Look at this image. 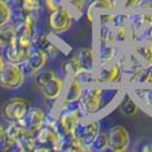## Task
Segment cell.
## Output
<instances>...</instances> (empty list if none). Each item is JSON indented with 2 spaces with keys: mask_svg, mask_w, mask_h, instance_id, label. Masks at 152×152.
I'll list each match as a JSON object with an SVG mask.
<instances>
[{
  "mask_svg": "<svg viewBox=\"0 0 152 152\" xmlns=\"http://www.w3.org/2000/svg\"><path fill=\"white\" fill-rule=\"evenodd\" d=\"M120 89L113 85L94 84L84 87L79 107L84 118H97L112 107L119 97Z\"/></svg>",
  "mask_w": 152,
  "mask_h": 152,
  "instance_id": "cell-1",
  "label": "cell"
},
{
  "mask_svg": "<svg viewBox=\"0 0 152 152\" xmlns=\"http://www.w3.org/2000/svg\"><path fill=\"white\" fill-rule=\"evenodd\" d=\"M55 114L57 115V119L60 121L63 135L73 134L77 124L84 118L79 107V101H76V102L62 101L61 105L58 107Z\"/></svg>",
  "mask_w": 152,
  "mask_h": 152,
  "instance_id": "cell-2",
  "label": "cell"
},
{
  "mask_svg": "<svg viewBox=\"0 0 152 152\" xmlns=\"http://www.w3.org/2000/svg\"><path fill=\"white\" fill-rule=\"evenodd\" d=\"M99 132L101 122L97 120V118H83L77 124L73 135L84 148V151H91V144Z\"/></svg>",
  "mask_w": 152,
  "mask_h": 152,
  "instance_id": "cell-3",
  "label": "cell"
},
{
  "mask_svg": "<svg viewBox=\"0 0 152 152\" xmlns=\"http://www.w3.org/2000/svg\"><path fill=\"white\" fill-rule=\"evenodd\" d=\"M25 70L22 64L6 62L0 73V86L8 91L18 89L24 83Z\"/></svg>",
  "mask_w": 152,
  "mask_h": 152,
  "instance_id": "cell-4",
  "label": "cell"
},
{
  "mask_svg": "<svg viewBox=\"0 0 152 152\" xmlns=\"http://www.w3.org/2000/svg\"><path fill=\"white\" fill-rule=\"evenodd\" d=\"M34 48V42L25 36L16 34L15 41L5 49V58L8 62L23 64Z\"/></svg>",
  "mask_w": 152,
  "mask_h": 152,
  "instance_id": "cell-5",
  "label": "cell"
},
{
  "mask_svg": "<svg viewBox=\"0 0 152 152\" xmlns=\"http://www.w3.org/2000/svg\"><path fill=\"white\" fill-rule=\"evenodd\" d=\"M75 17L65 6H61L50 10L48 16V25L55 34H62L71 28Z\"/></svg>",
  "mask_w": 152,
  "mask_h": 152,
  "instance_id": "cell-6",
  "label": "cell"
},
{
  "mask_svg": "<svg viewBox=\"0 0 152 152\" xmlns=\"http://www.w3.org/2000/svg\"><path fill=\"white\" fill-rule=\"evenodd\" d=\"M61 135L48 125H44L36 133L34 151H57Z\"/></svg>",
  "mask_w": 152,
  "mask_h": 152,
  "instance_id": "cell-7",
  "label": "cell"
},
{
  "mask_svg": "<svg viewBox=\"0 0 152 152\" xmlns=\"http://www.w3.org/2000/svg\"><path fill=\"white\" fill-rule=\"evenodd\" d=\"M107 149L113 152L127 151L130 145L129 132L122 125H114L110 127L107 130Z\"/></svg>",
  "mask_w": 152,
  "mask_h": 152,
  "instance_id": "cell-8",
  "label": "cell"
},
{
  "mask_svg": "<svg viewBox=\"0 0 152 152\" xmlns=\"http://www.w3.org/2000/svg\"><path fill=\"white\" fill-rule=\"evenodd\" d=\"M122 77V68L120 62L114 61L104 65H96L95 78L96 84L114 85L120 81Z\"/></svg>",
  "mask_w": 152,
  "mask_h": 152,
  "instance_id": "cell-9",
  "label": "cell"
},
{
  "mask_svg": "<svg viewBox=\"0 0 152 152\" xmlns=\"http://www.w3.org/2000/svg\"><path fill=\"white\" fill-rule=\"evenodd\" d=\"M30 109L29 102L22 97H12L5 102L2 113L9 122H17L26 114Z\"/></svg>",
  "mask_w": 152,
  "mask_h": 152,
  "instance_id": "cell-10",
  "label": "cell"
},
{
  "mask_svg": "<svg viewBox=\"0 0 152 152\" xmlns=\"http://www.w3.org/2000/svg\"><path fill=\"white\" fill-rule=\"evenodd\" d=\"M47 114L40 107H31L26 114L20 121H17L23 128L31 133H37L46 124Z\"/></svg>",
  "mask_w": 152,
  "mask_h": 152,
  "instance_id": "cell-11",
  "label": "cell"
},
{
  "mask_svg": "<svg viewBox=\"0 0 152 152\" xmlns=\"http://www.w3.org/2000/svg\"><path fill=\"white\" fill-rule=\"evenodd\" d=\"M49 55L48 53H46L45 50L40 49V48H33L32 52L30 53L28 60L23 63V68L25 70V73L29 75H36L37 72H39L40 70L46 66V64L48 63L49 60Z\"/></svg>",
  "mask_w": 152,
  "mask_h": 152,
  "instance_id": "cell-12",
  "label": "cell"
},
{
  "mask_svg": "<svg viewBox=\"0 0 152 152\" xmlns=\"http://www.w3.org/2000/svg\"><path fill=\"white\" fill-rule=\"evenodd\" d=\"M64 88H65L64 81L56 75L52 77L50 79H48L46 83H44L39 87V89L42 94V97L50 102H55L61 99L64 93Z\"/></svg>",
  "mask_w": 152,
  "mask_h": 152,
  "instance_id": "cell-13",
  "label": "cell"
},
{
  "mask_svg": "<svg viewBox=\"0 0 152 152\" xmlns=\"http://www.w3.org/2000/svg\"><path fill=\"white\" fill-rule=\"evenodd\" d=\"M112 10H115L112 0H91L86 7V17L89 23H96L102 13Z\"/></svg>",
  "mask_w": 152,
  "mask_h": 152,
  "instance_id": "cell-14",
  "label": "cell"
},
{
  "mask_svg": "<svg viewBox=\"0 0 152 152\" xmlns=\"http://www.w3.org/2000/svg\"><path fill=\"white\" fill-rule=\"evenodd\" d=\"M77 63L83 71H95L96 69V52L91 47L79 48L73 55Z\"/></svg>",
  "mask_w": 152,
  "mask_h": 152,
  "instance_id": "cell-15",
  "label": "cell"
},
{
  "mask_svg": "<svg viewBox=\"0 0 152 152\" xmlns=\"http://www.w3.org/2000/svg\"><path fill=\"white\" fill-rule=\"evenodd\" d=\"M118 45L113 42H99L96 50V65H104L117 61Z\"/></svg>",
  "mask_w": 152,
  "mask_h": 152,
  "instance_id": "cell-16",
  "label": "cell"
},
{
  "mask_svg": "<svg viewBox=\"0 0 152 152\" xmlns=\"http://www.w3.org/2000/svg\"><path fill=\"white\" fill-rule=\"evenodd\" d=\"M132 95L141 107L152 112V87H135L132 89Z\"/></svg>",
  "mask_w": 152,
  "mask_h": 152,
  "instance_id": "cell-17",
  "label": "cell"
},
{
  "mask_svg": "<svg viewBox=\"0 0 152 152\" xmlns=\"http://www.w3.org/2000/svg\"><path fill=\"white\" fill-rule=\"evenodd\" d=\"M84 89V86L80 84L77 79L75 78H70L69 79L68 85L64 88V93H63V99L64 102H76L79 101L81 93Z\"/></svg>",
  "mask_w": 152,
  "mask_h": 152,
  "instance_id": "cell-18",
  "label": "cell"
},
{
  "mask_svg": "<svg viewBox=\"0 0 152 152\" xmlns=\"http://www.w3.org/2000/svg\"><path fill=\"white\" fill-rule=\"evenodd\" d=\"M34 148H36V134L24 129L16 140L15 151H34Z\"/></svg>",
  "mask_w": 152,
  "mask_h": 152,
  "instance_id": "cell-19",
  "label": "cell"
},
{
  "mask_svg": "<svg viewBox=\"0 0 152 152\" xmlns=\"http://www.w3.org/2000/svg\"><path fill=\"white\" fill-rule=\"evenodd\" d=\"M119 110L121 111L122 114L127 115V117H133L138 112V107L140 104L137 103V101L134 99L133 95L130 94H125L119 101Z\"/></svg>",
  "mask_w": 152,
  "mask_h": 152,
  "instance_id": "cell-20",
  "label": "cell"
},
{
  "mask_svg": "<svg viewBox=\"0 0 152 152\" xmlns=\"http://www.w3.org/2000/svg\"><path fill=\"white\" fill-rule=\"evenodd\" d=\"M57 151L65 152H75V151H84V148L80 145L73 134H64L60 138V143Z\"/></svg>",
  "mask_w": 152,
  "mask_h": 152,
  "instance_id": "cell-21",
  "label": "cell"
},
{
  "mask_svg": "<svg viewBox=\"0 0 152 152\" xmlns=\"http://www.w3.org/2000/svg\"><path fill=\"white\" fill-rule=\"evenodd\" d=\"M16 39V29L15 25H5L0 28V48L7 49Z\"/></svg>",
  "mask_w": 152,
  "mask_h": 152,
  "instance_id": "cell-22",
  "label": "cell"
},
{
  "mask_svg": "<svg viewBox=\"0 0 152 152\" xmlns=\"http://www.w3.org/2000/svg\"><path fill=\"white\" fill-rule=\"evenodd\" d=\"M34 47L45 50L46 53H48L49 56H53L54 54L57 52V46L50 39V37L48 34L38 36L37 39H36V41H34Z\"/></svg>",
  "mask_w": 152,
  "mask_h": 152,
  "instance_id": "cell-23",
  "label": "cell"
},
{
  "mask_svg": "<svg viewBox=\"0 0 152 152\" xmlns=\"http://www.w3.org/2000/svg\"><path fill=\"white\" fill-rule=\"evenodd\" d=\"M114 8L121 12H134L142 6L144 0H112Z\"/></svg>",
  "mask_w": 152,
  "mask_h": 152,
  "instance_id": "cell-24",
  "label": "cell"
},
{
  "mask_svg": "<svg viewBox=\"0 0 152 152\" xmlns=\"http://www.w3.org/2000/svg\"><path fill=\"white\" fill-rule=\"evenodd\" d=\"M63 6L68 8L75 18H78L81 16L83 12L86 9L87 4H86V0H64Z\"/></svg>",
  "mask_w": 152,
  "mask_h": 152,
  "instance_id": "cell-25",
  "label": "cell"
},
{
  "mask_svg": "<svg viewBox=\"0 0 152 152\" xmlns=\"http://www.w3.org/2000/svg\"><path fill=\"white\" fill-rule=\"evenodd\" d=\"M21 8L26 14H34L38 15L42 9V1L41 0H21Z\"/></svg>",
  "mask_w": 152,
  "mask_h": 152,
  "instance_id": "cell-26",
  "label": "cell"
},
{
  "mask_svg": "<svg viewBox=\"0 0 152 152\" xmlns=\"http://www.w3.org/2000/svg\"><path fill=\"white\" fill-rule=\"evenodd\" d=\"M109 140H107V132H99V135L94 140L91 146V151L101 152L107 149Z\"/></svg>",
  "mask_w": 152,
  "mask_h": 152,
  "instance_id": "cell-27",
  "label": "cell"
},
{
  "mask_svg": "<svg viewBox=\"0 0 152 152\" xmlns=\"http://www.w3.org/2000/svg\"><path fill=\"white\" fill-rule=\"evenodd\" d=\"M13 17V10L6 2L0 0V28L5 26L12 22Z\"/></svg>",
  "mask_w": 152,
  "mask_h": 152,
  "instance_id": "cell-28",
  "label": "cell"
},
{
  "mask_svg": "<svg viewBox=\"0 0 152 152\" xmlns=\"http://www.w3.org/2000/svg\"><path fill=\"white\" fill-rule=\"evenodd\" d=\"M44 2H45V6L49 10H53L55 8L63 6L64 0H44Z\"/></svg>",
  "mask_w": 152,
  "mask_h": 152,
  "instance_id": "cell-29",
  "label": "cell"
},
{
  "mask_svg": "<svg viewBox=\"0 0 152 152\" xmlns=\"http://www.w3.org/2000/svg\"><path fill=\"white\" fill-rule=\"evenodd\" d=\"M2 1L6 2L12 9L18 7V6H21V0H2Z\"/></svg>",
  "mask_w": 152,
  "mask_h": 152,
  "instance_id": "cell-30",
  "label": "cell"
},
{
  "mask_svg": "<svg viewBox=\"0 0 152 152\" xmlns=\"http://www.w3.org/2000/svg\"><path fill=\"white\" fill-rule=\"evenodd\" d=\"M5 137H6V126H4L2 124H0V146L2 144Z\"/></svg>",
  "mask_w": 152,
  "mask_h": 152,
  "instance_id": "cell-31",
  "label": "cell"
},
{
  "mask_svg": "<svg viewBox=\"0 0 152 152\" xmlns=\"http://www.w3.org/2000/svg\"><path fill=\"white\" fill-rule=\"evenodd\" d=\"M5 63H6V60H5V56H4L2 54L0 53V73H1V71H2V68H4Z\"/></svg>",
  "mask_w": 152,
  "mask_h": 152,
  "instance_id": "cell-32",
  "label": "cell"
}]
</instances>
